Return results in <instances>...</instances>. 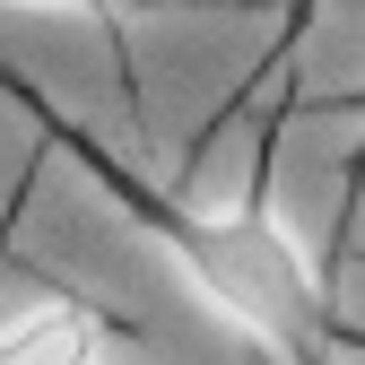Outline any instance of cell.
<instances>
[{
  "label": "cell",
  "instance_id": "6da1fadb",
  "mask_svg": "<svg viewBox=\"0 0 365 365\" xmlns=\"http://www.w3.org/2000/svg\"><path fill=\"white\" fill-rule=\"evenodd\" d=\"M296 105V96H287ZM279 105V122H287ZM53 140L87 165V182L140 226V235L192 279V296L217 313L226 331H244L261 365H331V348L348 339L339 322V296H331V269L304 252V235L279 217V200H269V174H279V122L261 130V157H252V182L235 200H192L182 182H157L140 174L130 157H113L87 122H61L53 105H26Z\"/></svg>",
  "mask_w": 365,
  "mask_h": 365
},
{
  "label": "cell",
  "instance_id": "7a4b0ae2",
  "mask_svg": "<svg viewBox=\"0 0 365 365\" xmlns=\"http://www.w3.org/2000/svg\"><path fill=\"white\" fill-rule=\"evenodd\" d=\"M130 348H140V331L78 287H43L0 322V365H122Z\"/></svg>",
  "mask_w": 365,
  "mask_h": 365
},
{
  "label": "cell",
  "instance_id": "3957f363",
  "mask_svg": "<svg viewBox=\"0 0 365 365\" xmlns=\"http://www.w3.org/2000/svg\"><path fill=\"white\" fill-rule=\"evenodd\" d=\"M296 113H356V122H365V87H339V96H304ZM356 192H365V130H356V148H348V209H356Z\"/></svg>",
  "mask_w": 365,
  "mask_h": 365
}]
</instances>
